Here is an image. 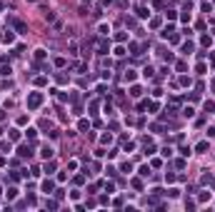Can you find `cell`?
Returning a JSON list of instances; mask_svg holds the SVG:
<instances>
[{"instance_id":"8992f818","label":"cell","mask_w":215,"mask_h":212,"mask_svg":"<svg viewBox=\"0 0 215 212\" xmlns=\"http://www.w3.org/2000/svg\"><path fill=\"white\" fill-rule=\"evenodd\" d=\"M50 190H53V182H50V180L43 182V192H50Z\"/></svg>"},{"instance_id":"52a82bcc","label":"cell","mask_w":215,"mask_h":212,"mask_svg":"<svg viewBox=\"0 0 215 212\" xmlns=\"http://www.w3.org/2000/svg\"><path fill=\"white\" fill-rule=\"evenodd\" d=\"M0 120H5V112H3V110H0Z\"/></svg>"},{"instance_id":"7a4b0ae2","label":"cell","mask_w":215,"mask_h":212,"mask_svg":"<svg viewBox=\"0 0 215 212\" xmlns=\"http://www.w3.org/2000/svg\"><path fill=\"white\" fill-rule=\"evenodd\" d=\"M18 155H20V157H30L33 152H30V147H28V145H23V147H18Z\"/></svg>"},{"instance_id":"3957f363","label":"cell","mask_w":215,"mask_h":212,"mask_svg":"<svg viewBox=\"0 0 215 212\" xmlns=\"http://www.w3.org/2000/svg\"><path fill=\"white\" fill-rule=\"evenodd\" d=\"M0 40H3V43H13V32L5 30V35H0Z\"/></svg>"},{"instance_id":"277c9868","label":"cell","mask_w":215,"mask_h":212,"mask_svg":"<svg viewBox=\"0 0 215 212\" xmlns=\"http://www.w3.org/2000/svg\"><path fill=\"white\" fill-rule=\"evenodd\" d=\"M43 157H45V160H48V157H53V147H48V145H45V147H43Z\"/></svg>"},{"instance_id":"5b68a950","label":"cell","mask_w":215,"mask_h":212,"mask_svg":"<svg viewBox=\"0 0 215 212\" xmlns=\"http://www.w3.org/2000/svg\"><path fill=\"white\" fill-rule=\"evenodd\" d=\"M183 52H185V55H188V52H193V43H185V45H183Z\"/></svg>"},{"instance_id":"6da1fadb","label":"cell","mask_w":215,"mask_h":212,"mask_svg":"<svg viewBox=\"0 0 215 212\" xmlns=\"http://www.w3.org/2000/svg\"><path fill=\"white\" fill-rule=\"evenodd\" d=\"M40 100H43V95H40V93H33L30 97H28V105H30V107H38V105H40Z\"/></svg>"}]
</instances>
